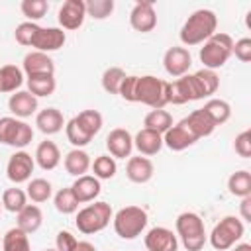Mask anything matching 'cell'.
<instances>
[{
	"instance_id": "obj_8",
	"label": "cell",
	"mask_w": 251,
	"mask_h": 251,
	"mask_svg": "<svg viewBox=\"0 0 251 251\" xmlns=\"http://www.w3.org/2000/svg\"><path fill=\"white\" fill-rule=\"evenodd\" d=\"M31 139H33V129L29 124L12 116L0 118V143L16 149H24L25 145L31 143Z\"/></svg>"
},
{
	"instance_id": "obj_36",
	"label": "cell",
	"mask_w": 251,
	"mask_h": 251,
	"mask_svg": "<svg viewBox=\"0 0 251 251\" xmlns=\"http://www.w3.org/2000/svg\"><path fill=\"white\" fill-rule=\"evenodd\" d=\"M27 204V194L22 190V188H6L2 192V206L12 212V214H18L24 206Z\"/></svg>"
},
{
	"instance_id": "obj_52",
	"label": "cell",
	"mask_w": 251,
	"mask_h": 251,
	"mask_svg": "<svg viewBox=\"0 0 251 251\" xmlns=\"http://www.w3.org/2000/svg\"><path fill=\"white\" fill-rule=\"evenodd\" d=\"M0 206H2V204H0Z\"/></svg>"
},
{
	"instance_id": "obj_39",
	"label": "cell",
	"mask_w": 251,
	"mask_h": 251,
	"mask_svg": "<svg viewBox=\"0 0 251 251\" xmlns=\"http://www.w3.org/2000/svg\"><path fill=\"white\" fill-rule=\"evenodd\" d=\"M90 167H92L94 176H96L98 180H108V178H112V176L116 175V171H118L116 159L110 157V155H100V157H96Z\"/></svg>"
},
{
	"instance_id": "obj_25",
	"label": "cell",
	"mask_w": 251,
	"mask_h": 251,
	"mask_svg": "<svg viewBox=\"0 0 251 251\" xmlns=\"http://www.w3.org/2000/svg\"><path fill=\"white\" fill-rule=\"evenodd\" d=\"M33 161H35L43 171H53V169L61 163V151H59V147H57L53 141L45 139V141H41V143L37 145L35 155H33Z\"/></svg>"
},
{
	"instance_id": "obj_44",
	"label": "cell",
	"mask_w": 251,
	"mask_h": 251,
	"mask_svg": "<svg viewBox=\"0 0 251 251\" xmlns=\"http://www.w3.org/2000/svg\"><path fill=\"white\" fill-rule=\"evenodd\" d=\"M37 29H39L37 24H33V22H22V24L16 27V31H14V37H16V41H18L20 45L29 47L31 41H33V37H35V33H37Z\"/></svg>"
},
{
	"instance_id": "obj_43",
	"label": "cell",
	"mask_w": 251,
	"mask_h": 251,
	"mask_svg": "<svg viewBox=\"0 0 251 251\" xmlns=\"http://www.w3.org/2000/svg\"><path fill=\"white\" fill-rule=\"evenodd\" d=\"M194 76L198 78L200 82V88L204 92V96H212L218 86H220V76L216 75V71H210V69H200L194 73Z\"/></svg>"
},
{
	"instance_id": "obj_12",
	"label": "cell",
	"mask_w": 251,
	"mask_h": 251,
	"mask_svg": "<svg viewBox=\"0 0 251 251\" xmlns=\"http://www.w3.org/2000/svg\"><path fill=\"white\" fill-rule=\"evenodd\" d=\"M65 41H67V35L61 27H39L29 47H33V51L51 53V51L61 49Z\"/></svg>"
},
{
	"instance_id": "obj_46",
	"label": "cell",
	"mask_w": 251,
	"mask_h": 251,
	"mask_svg": "<svg viewBox=\"0 0 251 251\" xmlns=\"http://www.w3.org/2000/svg\"><path fill=\"white\" fill-rule=\"evenodd\" d=\"M231 55H235L241 63H249L251 61V39L249 37H241V39L233 41Z\"/></svg>"
},
{
	"instance_id": "obj_3",
	"label": "cell",
	"mask_w": 251,
	"mask_h": 251,
	"mask_svg": "<svg viewBox=\"0 0 251 251\" xmlns=\"http://www.w3.org/2000/svg\"><path fill=\"white\" fill-rule=\"evenodd\" d=\"M231 51H233V39L229 33H222V31H216L210 39H206L200 47V61L204 65V69H210V71H216L220 67H224L227 63V59L231 57Z\"/></svg>"
},
{
	"instance_id": "obj_15",
	"label": "cell",
	"mask_w": 251,
	"mask_h": 251,
	"mask_svg": "<svg viewBox=\"0 0 251 251\" xmlns=\"http://www.w3.org/2000/svg\"><path fill=\"white\" fill-rule=\"evenodd\" d=\"M129 24L135 31H141V33L153 31L157 25V14L153 8V2H149V0L137 2L129 12Z\"/></svg>"
},
{
	"instance_id": "obj_38",
	"label": "cell",
	"mask_w": 251,
	"mask_h": 251,
	"mask_svg": "<svg viewBox=\"0 0 251 251\" xmlns=\"http://www.w3.org/2000/svg\"><path fill=\"white\" fill-rule=\"evenodd\" d=\"M65 133H67V139L71 145H75V149H82L84 145L90 143V135L78 126V122L75 118H71L67 124H65Z\"/></svg>"
},
{
	"instance_id": "obj_2",
	"label": "cell",
	"mask_w": 251,
	"mask_h": 251,
	"mask_svg": "<svg viewBox=\"0 0 251 251\" xmlns=\"http://www.w3.org/2000/svg\"><path fill=\"white\" fill-rule=\"evenodd\" d=\"M133 102H141L153 110H163L169 104V82L153 75H143L135 78Z\"/></svg>"
},
{
	"instance_id": "obj_29",
	"label": "cell",
	"mask_w": 251,
	"mask_h": 251,
	"mask_svg": "<svg viewBox=\"0 0 251 251\" xmlns=\"http://www.w3.org/2000/svg\"><path fill=\"white\" fill-rule=\"evenodd\" d=\"M227 190L229 194L237 198L251 196V173L249 171H235L227 178Z\"/></svg>"
},
{
	"instance_id": "obj_32",
	"label": "cell",
	"mask_w": 251,
	"mask_h": 251,
	"mask_svg": "<svg viewBox=\"0 0 251 251\" xmlns=\"http://www.w3.org/2000/svg\"><path fill=\"white\" fill-rule=\"evenodd\" d=\"M57 88L55 76L53 75H43V76H29L27 78V92H31L35 98L41 96H51Z\"/></svg>"
},
{
	"instance_id": "obj_14",
	"label": "cell",
	"mask_w": 251,
	"mask_h": 251,
	"mask_svg": "<svg viewBox=\"0 0 251 251\" xmlns=\"http://www.w3.org/2000/svg\"><path fill=\"white\" fill-rule=\"evenodd\" d=\"M86 18V6L82 0H67L59 8V24L61 29H78L84 24Z\"/></svg>"
},
{
	"instance_id": "obj_10",
	"label": "cell",
	"mask_w": 251,
	"mask_h": 251,
	"mask_svg": "<svg viewBox=\"0 0 251 251\" xmlns=\"http://www.w3.org/2000/svg\"><path fill=\"white\" fill-rule=\"evenodd\" d=\"M33 167H35V161L33 157L20 149L16 151L10 159H8V165H6V176L14 182V184H22V182H27L31 173H33Z\"/></svg>"
},
{
	"instance_id": "obj_21",
	"label": "cell",
	"mask_w": 251,
	"mask_h": 251,
	"mask_svg": "<svg viewBox=\"0 0 251 251\" xmlns=\"http://www.w3.org/2000/svg\"><path fill=\"white\" fill-rule=\"evenodd\" d=\"M8 108L16 118L24 120V118H29L31 114L37 112V98L27 90H18L16 94L10 96Z\"/></svg>"
},
{
	"instance_id": "obj_34",
	"label": "cell",
	"mask_w": 251,
	"mask_h": 251,
	"mask_svg": "<svg viewBox=\"0 0 251 251\" xmlns=\"http://www.w3.org/2000/svg\"><path fill=\"white\" fill-rule=\"evenodd\" d=\"M25 194H27V198H31V202L41 204V202H47V200L51 198L53 186H51V182L45 180V178H31V180L27 182Z\"/></svg>"
},
{
	"instance_id": "obj_30",
	"label": "cell",
	"mask_w": 251,
	"mask_h": 251,
	"mask_svg": "<svg viewBox=\"0 0 251 251\" xmlns=\"http://www.w3.org/2000/svg\"><path fill=\"white\" fill-rule=\"evenodd\" d=\"M202 110L210 116V120H212L216 126L226 124V122L229 120V116H231V106H229L226 100H220V98H210V100L204 104Z\"/></svg>"
},
{
	"instance_id": "obj_42",
	"label": "cell",
	"mask_w": 251,
	"mask_h": 251,
	"mask_svg": "<svg viewBox=\"0 0 251 251\" xmlns=\"http://www.w3.org/2000/svg\"><path fill=\"white\" fill-rule=\"evenodd\" d=\"M86 6V16L94 20H106L114 12V0H88L84 2Z\"/></svg>"
},
{
	"instance_id": "obj_7",
	"label": "cell",
	"mask_w": 251,
	"mask_h": 251,
	"mask_svg": "<svg viewBox=\"0 0 251 251\" xmlns=\"http://www.w3.org/2000/svg\"><path fill=\"white\" fill-rule=\"evenodd\" d=\"M245 233V226L239 218L235 216H226L222 218L212 233H210V245L216 249V251H226V249H231Z\"/></svg>"
},
{
	"instance_id": "obj_37",
	"label": "cell",
	"mask_w": 251,
	"mask_h": 251,
	"mask_svg": "<svg viewBox=\"0 0 251 251\" xmlns=\"http://www.w3.org/2000/svg\"><path fill=\"white\" fill-rule=\"evenodd\" d=\"M126 71L120 69V67H108L102 75V88L108 92V94H120V86L126 78Z\"/></svg>"
},
{
	"instance_id": "obj_41",
	"label": "cell",
	"mask_w": 251,
	"mask_h": 251,
	"mask_svg": "<svg viewBox=\"0 0 251 251\" xmlns=\"http://www.w3.org/2000/svg\"><path fill=\"white\" fill-rule=\"evenodd\" d=\"M20 10H22V14L27 18V22H37V20H41L45 14H47V10H49V4L45 2V0H24L22 4H20Z\"/></svg>"
},
{
	"instance_id": "obj_50",
	"label": "cell",
	"mask_w": 251,
	"mask_h": 251,
	"mask_svg": "<svg viewBox=\"0 0 251 251\" xmlns=\"http://www.w3.org/2000/svg\"><path fill=\"white\" fill-rule=\"evenodd\" d=\"M233 251H251V245L249 243H237L233 247Z\"/></svg>"
},
{
	"instance_id": "obj_51",
	"label": "cell",
	"mask_w": 251,
	"mask_h": 251,
	"mask_svg": "<svg viewBox=\"0 0 251 251\" xmlns=\"http://www.w3.org/2000/svg\"><path fill=\"white\" fill-rule=\"evenodd\" d=\"M45 251H57V249H45Z\"/></svg>"
},
{
	"instance_id": "obj_9",
	"label": "cell",
	"mask_w": 251,
	"mask_h": 251,
	"mask_svg": "<svg viewBox=\"0 0 251 251\" xmlns=\"http://www.w3.org/2000/svg\"><path fill=\"white\" fill-rule=\"evenodd\" d=\"M206 98L202 88H200V82L194 75H184L173 82H169V104H186V102H192V100H202Z\"/></svg>"
},
{
	"instance_id": "obj_16",
	"label": "cell",
	"mask_w": 251,
	"mask_h": 251,
	"mask_svg": "<svg viewBox=\"0 0 251 251\" xmlns=\"http://www.w3.org/2000/svg\"><path fill=\"white\" fill-rule=\"evenodd\" d=\"M145 247H147V251H176L178 237H176V233H173V229L157 226L147 231Z\"/></svg>"
},
{
	"instance_id": "obj_18",
	"label": "cell",
	"mask_w": 251,
	"mask_h": 251,
	"mask_svg": "<svg viewBox=\"0 0 251 251\" xmlns=\"http://www.w3.org/2000/svg\"><path fill=\"white\" fill-rule=\"evenodd\" d=\"M22 71L29 76H43V75H55V63L47 53L41 51H29L22 61Z\"/></svg>"
},
{
	"instance_id": "obj_13",
	"label": "cell",
	"mask_w": 251,
	"mask_h": 251,
	"mask_svg": "<svg viewBox=\"0 0 251 251\" xmlns=\"http://www.w3.org/2000/svg\"><path fill=\"white\" fill-rule=\"evenodd\" d=\"M198 139L194 137V133L188 129V126L184 124V120H180L178 124H173L165 133H163V145H167L171 151H184L186 147L194 145Z\"/></svg>"
},
{
	"instance_id": "obj_17",
	"label": "cell",
	"mask_w": 251,
	"mask_h": 251,
	"mask_svg": "<svg viewBox=\"0 0 251 251\" xmlns=\"http://www.w3.org/2000/svg\"><path fill=\"white\" fill-rule=\"evenodd\" d=\"M106 149L110 151V157L114 159H126L131 157V149H133V137L127 129L124 127H116L106 135Z\"/></svg>"
},
{
	"instance_id": "obj_27",
	"label": "cell",
	"mask_w": 251,
	"mask_h": 251,
	"mask_svg": "<svg viewBox=\"0 0 251 251\" xmlns=\"http://www.w3.org/2000/svg\"><path fill=\"white\" fill-rule=\"evenodd\" d=\"M65 171L73 176H82L86 175V171L90 169V155L84 151V149H71L67 155H65Z\"/></svg>"
},
{
	"instance_id": "obj_5",
	"label": "cell",
	"mask_w": 251,
	"mask_h": 251,
	"mask_svg": "<svg viewBox=\"0 0 251 251\" xmlns=\"http://www.w3.org/2000/svg\"><path fill=\"white\" fill-rule=\"evenodd\" d=\"M112 206L108 202H94V204H88L84 206L82 210H78L76 214V220H75V226L80 233L84 235H92V233H98L102 231L110 220H112Z\"/></svg>"
},
{
	"instance_id": "obj_31",
	"label": "cell",
	"mask_w": 251,
	"mask_h": 251,
	"mask_svg": "<svg viewBox=\"0 0 251 251\" xmlns=\"http://www.w3.org/2000/svg\"><path fill=\"white\" fill-rule=\"evenodd\" d=\"M2 249L4 251H31L29 237L20 227H12L2 237Z\"/></svg>"
},
{
	"instance_id": "obj_22",
	"label": "cell",
	"mask_w": 251,
	"mask_h": 251,
	"mask_svg": "<svg viewBox=\"0 0 251 251\" xmlns=\"http://www.w3.org/2000/svg\"><path fill=\"white\" fill-rule=\"evenodd\" d=\"M133 147L139 151V155L143 157H151V155H157L163 147V135L157 133V131H151V129H139L133 137Z\"/></svg>"
},
{
	"instance_id": "obj_45",
	"label": "cell",
	"mask_w": 251,
	"mask_h": 251,
	"mask_svg": "<svg viewBox=\"0 0 251 251\" xmlns=\"http://www.w3.org/2000/svg\"><path fill=\"white\" fill-rule=\"evenodd\" d=\"M233 149L239 157L243 159H249L251 157V129H245L241 131L237 137H235V143H233Z\"/></svg>"
},
{
	"instance_id": "obj_23",
	"label": "cell",
	"mask_w": 251,
	"mask_h": 251,
	"mask_svg": "<svg viewBox=\"0 0 251 251\" xmlns=\"http://www.w3.org/2000/svg\"><path fill=\"white\" fill-rule=\"evenodd\" d=\"M65 124H67V122H65L63 114H61L57 108H45V110L37 112V116H35V126H37V129H39L41 133H45V135H55V133H59Z\"/></svg>"
},
{
	"instance_id": "obj_26",
	"label": "cell",
	"mask_w": 251,
	"mask_h": 251,
	"mask_svg": "<svg viewBox=\"0 0 251 251\" xmlns=\"http://www.w3.org/2000/svg\"><path fill=\"white\" fill-rule=\"evenodd\" d=\"M43 224V214L39 210V206L35 204H25L20 212H18V226L24 233H35Z\"/></svg>"
},
{
	"instance_id": "obj_28",
	"label": "cell",
	"mask_w": 251,
	"mask_h": 251,
	"mask_svg": "<svg viewBox=\"0 0 251 251\" xmlns=\"http://www.w3.org/2000/svg\"><path fill=\"white\" fill-rule=\"evenodd\" d=\"M24 84V71L16 65L0 67V92H16Z\"/></svg>"
},
{
	"instance_id": "obj_19",
	"label": "cell",
	"mask_w": 251,
	"mask_h": 251,
	"mask_svg": "<svg viewBox=\"0 0 251 251\" xmlns=\"http://www.w3.org/2000/svg\"><path fill=\"white\" fill-rule=\"evenodd\" d=\"M71 190H73L75 198L78 200V204H84V202H94L98 198V194L102 192V186H100V180L96 176L82 175V176H76Z\"/></svg>"
},
{
	"instance_id": "obj_47",
	"label": "cell",
	"mask_w": 251,
	"mask_h": 251,
	"mask_svg": "<svg viewBox=\"0 0 251 251\" xmlns=\"http://www.w3.org/2000/svg\"><path fill=\"white\" fill-rule=\"evenodd\" d=\"M76 243H78V239L71 231H67V229H61L57 233V237H55V245H57L55 249L57 251H75Z\"/></svg>"
},
{
	"instance_id": "obj_40",
	"label": "cell",
	"mask_w": 251,
	"mask_h": 251,
	"mask_svg": "<svg viewBox=\"0 0 251 251\" xmlns=\"http://www.w3.org/2000/svg\"><path fill=\"white\" fill-rule=\"evenodd\" d=\"M53 204H55L57 212H61V214H75V212L78 210V200L75 198L71 186H69V188H61V190L55 194Z\"/></svg>"
},
{
	"instance_id": "obj_33",
	"label": "cell",
	"mask_w": 251,
	"mask_h": 251,
	"mask_svg": "<svg viewBox=\"0 0 251 251\" xmlns=\"http://www.w3.org/2000/svg\"><path fill=\"white\" fill-rule=\"evenodd\" d=\"M143 126H145V129H151V131H157L163 135L173 126V116L167 110H151L145 116Z\"/></svg>"
},
{
	"instance_id": "obj_11",
	"label": "cell",
	"mask_w": 251,
	"mask_h": 251,
	"mask_svg": "<svg viewBox=\"0 0 251 251\" xmlns=\"http://www.w3.org/2000/svg\"><path fill=\"white\" fill-rule=\"evenodd\" d=\"M192 65V55L186 47H169L163 55V67L167 71V75L175 76V78H180L184 75H188V69Z\"/></svg>"
},
{
	"instance_id": "obj_6",
	"label": "cell",
	"mask_w": 251,
	"mask_h": 251,
	"mask_svg": "<svg viewBox=\"0 0 251 251\" xmlns=\"http://www.w3.org/2000/svg\"><path fill=\"white\" fill-rule=\"evenodd\" d=\"M112 220H114V231L122 239H135L147 227V212L141 206H126L118 210Z\"/></svg>"
},
{
	"instance_id": "obj_1",
	"label": "cell",
	"mask_w": 251,
	"mask_h": 251,
	"mask_svg": "<svg viewBox=\"0 0 251 251\" xmlns=\"http://www.w3.org/2000/svg\"><path fill=\"white\" fill-rule=\"evenodd\" d=\"M218 27V18L212 10L200 8L188 16V20L180 27V41L182 45H200L206 39H210L216 33Z\"/></svg>"
},
{
	"instance_id": "obj_20",
	"label": "cell",
	"mask_w": 251,
	"mask_h": 251,
	"mask_svg": "<svg viewBox=\"0 0 251 251\" xmlns=\"http://www.w3.org/2000/svg\"><path fill=\"white\" fill-rule=\"evenodd\" d=\"M153 173H155V167L151 163V159L147 157H129L127 159V165H126V176L135 182V184H145L153 178Z\"/></svg>"
},
{
	"instance_id": "obj_48",
	"label": "cell",
	"mask_w": 251,
	"mask_h": 251,
	"mask_svg": "<svg viewBox=\"0 0 251 251\" xmlns=\"http://www.w3.org/2000/svg\"><path fill=\"white\" fill-rule=\"evenodd\" d=\"M239 214H241V222H251V196L241 198Z\"/></svg>"
},
{
	"instance_id": "obj_24",
	"label": "cell",
	"mask_w": 251,
	"mask_h": 251,
	"mask_svg": "<svg viewBox=\"0 0 251 251\" xmlns=\"http://www.w3.org/2000/svg\"><path fill=\"white\" fill-rule=\"evenodd\" d=\"M184 124L188 126V129L194 133V137H196V139L208 137V135H212V131L216 129V124L210 120V116H208L202 108H198V110L190 112V114L184 118Z\"/></svg>"
},
{
	"instance_id": "obj_49",
	"label": "cell",
	"mask_w": 251,
	"mask_h": 251,
	"mask_svg": "<svg viewBox=\"0 0 251 251\" xmlns=\"http://www.w3.org/2000/svg\"><path fill=\"white\" fill-rule=\"evenodd\" d=\"M75 251H96V247L90 243V241H78Z\"/></svg>"
},
{
	"instance_id": "obj_35",
	"label": "cell",
	"mask_w": 251,
	"mask_h": 251,
	"mask_svg": "<svg viewBox=\"0 0 251 251\" xmlns=\"http://www.w3.org/2000/svg\"><path fill=\"white\" fill-rule=\"evenodd\" d=\"M75 120L78 122V126L90 135V137H94L100 129H102V114L98 112V110H82L78 116H75Z\"/></svg>"
},
{
	"instance_id": "obj_4",
	"label": "cell",
	"mask_w": 251,
	"mask_h": 251,
	"mask_svg": "<svg viewBox=\"0 0 251 251\" xmlns=\"http://www.w3.org/2000/svg\"><path fill=\"white\" fill-rule=\"evenodd\" d=\"M176 237H180L186 251H202L206 245V229L204 222L194 212H182L178 214L176 222Z\"/></svg>"
}]
</instances>
